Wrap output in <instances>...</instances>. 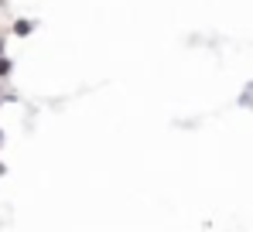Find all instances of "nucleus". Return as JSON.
<instances>
[{"mask_svg": "<svg viewBox=\"0 0 253 232\" xmlns=\"http://www.w3.org/2000/svg\"><path fill=\"white\" fill-rule=\"evenodd\" d=\"M10 31H14L17 38H31V31H35V21H28V17H17Z\"/></svg>", "mask_w": 253, "mask_h": 232, "instance_id": "obj_1", "label": "nucleus"}, {"mask_svg": "<svg viewBox=\"0 0 253 232\" xmlns=\"http://www.w3.org/2000/svg\"><path fill=\"white\" fill-rule=\"evenodd\" d=\"M10 72H14V62H10L7 55H0V78H7Z\"/></svg>", "mask_w": 253, "mask_h": 232, "instance_id": "obj_2", "label": "nucleus"}, {"mask_svg": "<svg viewBox=\"0 0 253 232\" xmlns=\"http://www.w3.org/2000/svg\"><path fill=\"white\" fill-rule=\"evenodd\" d=\"M3 44H7V38H3V35H0V55H3Z\"/></svg>", "mask_w": 253, "mask_h": 232, "instance_id": "obj_3", "label": "nucleus"}, {"mask_svg": "<svg viewBox=\"0 0 253 232\" xmlns=\"http://www.w3.org/2000/svg\"><path fill=\"white\" fill-rule=\"evenodd\" d=\"M3 171H7V167H3V160H0V174H3Z\"/></svg>", "mask_w": 253, "mask_h": 232, "instance_id": "obj_4", "label": "nucleus"}, {"mask_svg": "<svg viewBox=\"0 0 253 232\" xmlns=\"http://www.w3.org/2000/svg\"><path fill=\"white\" fill-rule=\"evenodd\" d=\"M0 144H3V133H0Z\"/></svg>", "mask_w": 253, "mask_h": 232, "instance_id": "obj_5", "label": "nucleus"}]
</instances>
